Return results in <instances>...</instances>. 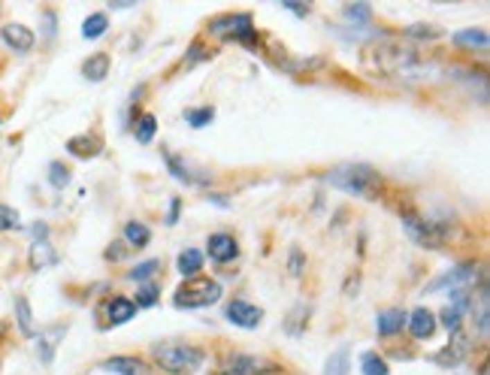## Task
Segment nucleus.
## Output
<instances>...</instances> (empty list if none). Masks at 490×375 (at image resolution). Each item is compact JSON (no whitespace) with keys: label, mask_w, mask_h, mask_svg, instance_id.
<instances>
[{"label":"nucleus","mask_w":490,"mask_h":375,"mask_svg":"<svg viewBox=\"0 0 490 375\" xmlns=\"http://www.w3.org/2000/svg\"><path fill=\"white\" fill-rule=\"evenodd\" d=\"M363 64H367V70H372L376 76H394V79H412L427 70L412 46L390 43V40L381 46H372L369 52L363 55Z\"/></svg>","instance_id":"f257e3e1"},{"label":"nucleus","mask_w":490,"mask_h":375,"mask_svg":"<svg viewBox=\"0 0 490 375\" xmlns=\"http://www.w3.org/2000/svg\"><path fill=\"white\" fill-rule=\"evenodd\" d=\"M327 182L345 194H354V197H363V200H376L378 197V188H381V179L378 173L372 170L369 164H345L333 170L327 176Z\"/></svg>","instance_id":"f03ea898"},{"label":"nucleus","mask_w":490,"mask_h":375,"mask_svg":"<svg viewBox=\"0 0 490 375\" xmlns=\"http://www.w3.org/2000/svg\"><path fill=\"white\" fill-rule=\"evenodd\" d=\"M155 360L170 375H194L203 366L206 354H203V348L188 345V342H161V345H155Z\"/></svg>","instance_id":"7ed1b4c3"},{"label":"nucleus","mask_w":490,"mask_h":375,"mask_svg":"<svg viewBox=\"0 0 490 375\" xmlns=\"http://www.w3.org/2000/svg\"><path fill=\"white\" fill-rule=\"evenodd\" d=\"M221 299V285L212 279H188L185 285L176 290V297H173V303H176V309H206V306L218 303Z\"/></svg>","instance_id":"20e7f679"},{"label":"nucleus","mask_w":490,"mask_h":375,"mask_svg":"<svg viewBox=\"0 0 490 375\" xmlns=\"http://www.w3.org/2000/svg\"><path fill=\"white\" fill-rule=\"evenodd\" d=\"M209 30L215 33V37L236 40V43H254V28H252V15H248V12L221 15V19L212 21Z\"/></svg>","instance_id":"39448f33"},{"label":"nucleus","mask_w":490,"mask_h":375,"mask_svg":"<svg viewBox=\"0 0 490 375\" xmlns=\"http://www.w3.org/2000/svg\"><path fill=\"white\" fill-rule=\"evenodd\" d=\"M403 224H405V230L412 233V239H418L421 245H430V248L442 245V230L436 227V221H427V218H421L418 212L405 209L403 212Z\"/></svg>","instance_id":"423d86ee"},{"label":"nucleus","mask_w":490,"mask_h":375,"mask_svg":"<svg viewBox=\"0 0 490 375\" xmlns=\"http://www.w3.org/2000/svg\"><path fill=\"white\" fill-rule=\"evenodd\" d=\"M230 324H236V327L243 330H254L257 324L263 321V309H257V306L245 303V299H234V303H227V309H224Z\"/></svg>","instance_id":"0eeeda50"},{"label":"nucleus","mask_w":490,"mask_h":375,"mask_svg":"<svg viewBox=\"0 0 490 375\" xmlns=\"http://www.w3.org/2000/svg\"><path fill=\"white\" fill-rule=\"evenodd\" d=\"M466 354H469V339H466V333H463V330H454V333H451V342H448L442 351L433 357V360H436L439 366H445V369H451V366H457Z\"/></svg>","instance_id":"6e6552de"},{"label":"nucleus","mask_w":490,"mask_h":375,"mask_svg":"<svg viewBox=\"0 0 490 375\" xmlns=\"http://www.w3.org/2000/svg\"><path fill=\"white\" fill-rule=\"evenodd\" d=\"M478 279V266L475 263H463V266H457V270L451 272H445V276H439L436 281H430L427 290H442V288H463V285H469V281H475Z\"/></svg>","instance_id":"1a4fd4ad"},{"label":"nucleus","mask_w":490,"mask_h":375,"mask_svg":"<svg viewBox=\"0 0 490 375\" xmlns=\"http://www.w3.org/2000/svg\"><path fill=\"white\" fill-rule=\"evenodd\" d=\"M206 252H209L215 263H230V261H236L239 245L230 233H212V236L206 239Z\"/></svg>","instance_id":"9d476101"},{"label":"nucleus","mask_w":490,"mask_h":375,"mask_svg":"<svg viewBox=\"0 0 490 375\" xmlns=\"http://www.w3.org/2000/svg\"><path fill=\"white\" fill-rule=\"evenodd\" d=\"M0 40H3L12 52H21V55L34 49V30L24 28V24H19V21L3 24V28H0Z\"/></svg>","instance_id":"9b49d317"},{"label":"nucleus","mask_w":490,"mask_h":375,"mask_svg":"<svg viewBox=\"0 0 490 375\" xmlns=\"http://www.w3.org/2000/svg\"><path fill=\"white\" fill-rule=\"evenodd\" d=\"M100 369L115 372V375H152V372H155L146 360H139V357H124V354L103 360V363H100Z\"/></svg>","instance_id":"f8f14e48"},{"label":"nucleus","mask_w":490,"mask_h":375,"mask_svg":"<svg viewBox=\"0 0 490 375\" xmlns=\"http://www.w3.org/2000/svg\"><path fill=\"white\" fill-rule=\"evenodd\" d=\"M67 152L76 157H97L103 152V137L100 133H79L67 143Z\"/></svg>","instance_id":"ddd939ff"},{"label":"nucleus","mask_w":490,"mask_h":375,"mask_svg":"<svg viewBox=\"0 0 490 375\" xmlns=\"http://www.w3.org/2000/svg\"><path fill=\"white\" fill-rule=\"evenodd\" d=\"M405 324H409L414 339H430L436 333V315L430 309H414L409 318H405Z\"/></svg>","instance_id":"4468645a"},{"label":"nucleus","mask_w":490,"mask_h":375,"mask_svg":"<svg viewBox=\"0 0 490 375\" xmlns=\"http://www.w3.org/2000/svg\"><path fill=\"white\" fill-rule=\"evenodd\" d=\"M405 315L403 309H385L376 318V330H378V336H394V333H400L405 327Z\"/></svg>","instance_id":"2eb2a0df"},{"label":"nucleus","mask_w":490,"mask_h":375,"mask_svg":"<svg viewBox=\"0 0 490 375\" xmlns=\"http://www.w3.org/2000/svg\"><path fill=\"white\" fill-rule=\"evenodd\" d=\"M67 333V327H49L40 333V342H37V351H40V360L43 363H52L55 360V348H58V339Z\"/></svg>","instance_id":"dca6fc26"},{"label":"nucleus","mask_w":490,"mask_h":375,"mask_svg":"<svg viewBox=\"0 0 490 375\" xmlns=\"http://www.w3.org/2000/svg\"><path fill=\"white\" fill-rule=\"evenodd\" d=\"M28 263H30V270H46V266H55L58 263V252L49 245V239H46V243H34V245H30V252H28Z\"/></svg>","instance_id":"f3484780"},{"label":"nucleus","mask_w":490,"mask_h":375,"mask_svg":"<svg viewBox=\"0 0 490 375\" xmlns=\"http://www.w3.org/2000/svg\"><path fill=\"white\" fill-rule=\"evenodd\" d=\"M82 73H85V79H88V82H103V79H106V73H110V55H106V52L91 55L88 61L82 64Z\"/></svg>","instance_id":"a211bd4d"},{"label":"nucleus","mask_w":490,"mask_h":375,"mask_svg":"<svg viewBox=\"0 0 490 375\" xmlns=\"http://www.w3.org/2000/svg\"><path fill=\"white\" fill-rule=\"evenodd\" d=\"M106 315H110V321L112 324H124V321H130L137 315V306H134V299H124V297H115L110 306H106Z\"/></svg>","instance_id":"6ab92c4d"},{"label":"nucleus","mask_w":490,"mask_h":375,"mask_svg":"<svg viewBox=\"0 0 490 375\" xmlns=\"http://www.w3.org/2000/svg\"><path fill=\"white\" fill-rule=\"evenodd\" d=\"M15 321H19V330L24 333V336H37V327H34V312H30L28 297H15Z\"/></svg>","instance_id":"aec40b11"},{"label":"nucleus","mask_w":490,"mask_h":375,"mask_svg":"<svg viewBox=\"0 0 490 375\" xmlns=\"http://www.w3.org/2000/svg\"><path fill=\"white\" fill-rule=\"evenodd\" d=\"M148 239H152V230H148L143 221L124 224V243H128L130 248H143V245H148Z\"/></svg>","instance_id":"412c9836"},{"label":"nucleus","mask_w":490,"mask_h":375,"mask_svg":"<svg viewBox=\"0 0 490 375\" xmlns=\"http://www.w3.org/2000/svg\"><path fill=\"white\" fill-rule=\"evenodd\" d=\"M454 43L457 46H469V49H487L490 37L484 28H469V30H457L454 33Z\"/></svg>","instance_id":"4be33fe9"},{"label":"nucleus","mask_w":490,"mask_h":375,"mask_svg":"<svg viewBox=\"0 0 490 375\" xmlns=\"http://www.w3.org/2000/svg\"><path fill=\"white\" fill-rule=\"evenodd\" d=\"M200 266H203V254L197 252V248H185V252L179 254V272L185 279H194L197 272H200Z\"/></svg>","instance_id":"5701e85b"},{"label":"nucleus","mask_w":490,"mask_h":375,"mask_svg":"<svg viewBox=\"0 0 490 375\" xmlns=\"http://www.w3.org/2000/svg\"><path fill=\"white\" fill-rule=\"evenodd\" d=\"M348 366H351V354H348V348L342 345L330 354L327 366H324V375H348Z\"/></svg>","instance_id":"b1692460"},{"label":"nucleus","mask_w":490,"mask_h":375,"mask_svg":"<svg viewBox=\"0 0 490 375\" xmlns=\"http://www.w3.org/2000/svg\"><path fill=\"white\" fill-rule=\"evenodd\" d=\"M106 28H110V19H106L103 12H91L85 24H82V37L85 40H97V37H103Z\"/></svg>","instance_id":"393cba45"},{"label":"nucleus","mask_w":490,"mask_h":375,"mask_svg":"<svg viewBox=\"0 0 490 375\" xmlns=\"http://www.w3.org/2000/svg\"><path fill=\"white\" fill-rule=\"evenodd\" d=\"M360 372H363V375H387L390 369H387V360H385V357H378L376 351H363V357H360Z\"/></svg>","instance_id":"a878e982"},{"label":"nucleus","mask_w":490,"mask_h":375,"mask_svg":"<svg viewBox=\"0 0 490 375\" xmlns=\"http://www.w3.org/2000/svg\"><path fill=\"white\" fill-rule=\"evenodd\" d=\"M155 130H157V119L152 112H146V115H139V121H137V128H134V133H137V139L143 146H148L155 139Z\"/></svg>","instance_id":"bb28decb"},{"label":"nucleus","mask_w":490,"mask_h":375,"mask_svg":"<svg viewBox=\"0 0 490 375\" xmlns=\"http://www.w3.org/2000/svg\"><path fill=\"white\" fill-rule=\"evenodd\" d=\"M49 185H52L55 191H64L70 185V170L64 166L61 161H52L49 164Z\"/></svg>","instance_id":"cd10ccee"},{"label":"nucleus","mask_w":490,"mask_h":375,"mask_svg":"<svg viewBox=\"0 0 490 375\" xmlns=\"http://www.w3.org/2000/svg\"><path fill=\"white\" fill-rule=\"evenodd\" d=\"M306 321H309V309H306V306H297V309L288 315V321H285V330L290 333V336H300V333H303V327H306Z\"/></svg>","instance_id":"c85d7f7f"},{"label":"nucleus","mask_w":490,"mask_h":375,"mask_svg":"<svg viewBox=\"0 0 490 375\" xmlns=\"http://www.w3.org/2000/svg\"><path fill=\"white\" fill-rule=\"evenodd\" d=\"M215 119V110L212 106H197V110H185V121L191 128H206Z\"/></svg>","instance_id":"c756f323"},{"label":"nucleus","mask_w":490,"mask_h":375,"mask_svg":"<svg viewBox=\"0 0 490 375\" xmlns=\"http://www.w3.org/2000/svg\"><path fill=\"white\" fill-rule=\"evenodd\" d=\"M157 297H161V290H157V285H152V281H146V285H139L137 290V309H148V306L157 303Z\"/></svg>","instance_id":"7c9ffc66"},{"label":"nucleus","mask_w":490,"mask_h":375,"mask_svg":"<svg viewBox=\"0 0 490 375\" xmlns=\"http://www.w3.org/2000/svg\"><path fill=\"white\" fill-rule=\"evenodd\" d=\"M164 157H167V166L173 170V176H176L179 182H188V185H203V179H194V176H191L188 166L182 164L179 157H173V155H164Z\"/></svg>","instance_id":"2f4dec72"},{"label":"nucleus","mask_w":490,"mask_h":375,"mask_svg":"<svg viewBox=\"0 0 490 375\" xmlns=\"http://www.w3.org/2000/svg\"><path fill=\"white\" fill-rule=\"evenodd\" d=\"M157 266H161V261H143V263H137L134 270L128 272V279L130 281H146V279H152L157 272Z\"/></svg>","instance_id":"473e14b6"},{"label":"nucleus","mask_w":490,"mask_h":375,"mask_svg":"<svg viewBox=\"0 0 490 375\" xmlns=\"http://www.w3.org/2000/svg\"><path fill=\"white\" fill-rule=\"evenodd\" d=\"M0 230H21V218L12 206L0 203Z\"/></svg>","instance_id":"72a5a7b5"},{"label":"nucleus","mask_w":490,"mask_h":375,"mask_svg":"<svg viewBox=\"0 0 490 375\" xmlns=\"http://www.w3.org/2000/svg\"><path fill=\"white\" fill-rule=\"evenodd\" d=\"M487 315H490V312H487V290L481 288V290H478V318H475L481 336H487Z\"/></svg>","instance_id":"f704fd0d"},{"label":"nucleus","mask_w":490,"mask_h":375,"mask_svg":"<svg viewBox=\"0 0 490 375\" xmlns=\"http://www.w3.org/2000/svg\"><path fill=\"white\" fill-rule=\"evenodd\" d=\"M345 15H348V19H351V21H369V6L367 3H354V6H345Z\"/></svg>","instance_id":"c9c22d12"},{"label":"nucleus","mask_w":490,"mask_h":375,"mask_svg":"<svg viewBox=\"0 0 490 375\" xmlns=\"http://www.w3.org/2000/svg\"><path fill=\"white\" fill-rule=\"evenodd\" d=\"M460 318H463V312H457V309H451V306H448V309L442 312V324H445V327L448 330H460Z\"/></svg>","instance_id":"e433bc0d"},{"label":"nucleus","mask_w":490,"mask_h":375,"mask_svg":"<svg viewBox=\"0 0 490 375\" xmlns=\"http://www.w3.org/2000/svg\"><path fill=\"white\" fill-rule=\"evenodd\" d=\"M409 37H427V40H433V37H439V30L436 28H430V24H412L409 30Z\"/></svg>","instance_id":"4c0bfd02"},{"label":"nucleus","mask_w":490,"mask_h":375,"mask_svg":"<svg viewBox=\"0 0 490 375\" xmlns=\"http://www.w3.org/2000/svg\"><path fill=\"white\" fill-rule=\"evenodd\" d=\"M290 276H303V254H300V248H294V252H290Z\"/></svg>","instance_id":"58836bf2"},{"label":"nucleus","mask_w":490,"mask_h":375,"mask_svg":"<svg viewBox=\"0 0 490 375\" xmlns=\"http://www.w3.org/2000/svg\"><path fill=\"white\" fill-rule=\"evenodd\" d=\"M285 10H290V12H297V15H309V3H300V0H285Z\"/></svg>","instance_id":"ea45409f"},{"label":"nucleus","mask_w":490,"mask_h":375,"mask_svg":"<svg viewBox=\"0 0 490 375\" xmlns=\"http://www.w3.org/2000/svg\"><path fill=\"white\" fill-rule=\"evenodd\" d=\"M34 236H37V243H46V236H49V227L43 221H37L34 224Z\"/></svg>","instance_id":"a19ab883"},{"label":"nucleus","mask_w":490,"mask_h":375,"mask_svg":"<svg viewBox=\"0 0 490 375\" xmlns=\"http://www.w3.org/2000/svg\"><path fill=\"white\" fill-rule=\"evenodd\" d=\"M179 197L176 200H173V203H170V215H167V224H176V218H179Z\"/></svg>","instance_id":"79ce46f5"},{"label":"nucleus","mask_w":490,"mask_h":375,"mask_svg":"<svg viewBox=\"0 0 490 375\" xmlns=\"http://www.w3.org/2000/svg\"><path fill=\"white\" fill-rule=\"evenodd\" d=\"M106 257H110V261H121V257H124V248H110V252H106Z\"/></svg>","instance_id":"37998d69"},{"label":"nucleus","mask_w":490,"mask_h":375,"mask_svg":"<svg viewBox=\"0 0 490 375\" xmlns=\"http://www.w3.org/2000/svg\"><path fill=\"white\" fill-rule=\"evenodd\" d=\"M3 333H6V327H3V324H0V339H3Z\"/></svg>","instance_id":"c03bdc74"}]
</instances>
